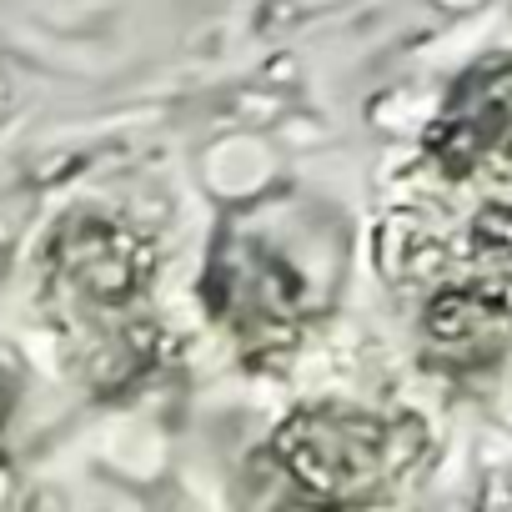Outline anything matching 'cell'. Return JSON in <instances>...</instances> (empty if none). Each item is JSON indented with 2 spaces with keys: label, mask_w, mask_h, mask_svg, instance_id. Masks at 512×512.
I'll use <instances>...</instances> for the list:
<instances>
[{
  "label": "cell",
  "mask_w": 512,
  "mask_h": 512,
  "mask_svg": "<svg viewBox=\"0 0 512 512\" xmlns=\"http://www.w3.org/2000/svg\"><path fill=\"white\" fill-rule=\"evenodd\" d=\"M342 277V216L302 191H267L221 221L206 262V307L231 347L277 362L327 322Z\"/></svg>",
  "instance_id": "cell-1"
},
{
  "label": "cell",
  "mask_w": 512,
  "mask_h": 512,
  "mask_svg": "<svg viewBox=\"0 0 512 512\" xmlns=\"http://www.w3.org/2000/svg\"><path fill=\"white\" fill-rule=\"evenodd\" d=\"M151 251L106 216H71L51 236L46 302L91 387H126L151 362Z\"/></svg>",
  "instance_id": "cell-2"
},
{
  "label": "cell",
  "mask_w": 512,
  "mask_h": 512,
  "mask_svg": "<svg viewBox=\"0 0 512 512\" xmlns=\"http://www.w3.org/2000/svg\"><path fill=\"white\" fill-rule=\"evenodd\" d=\"M427 452L432 437L422 417L347 402L302 407L272 437V457L287 467V477L327 502L387 497L427 462Z\"/></svg>",
  "instance_id": "cell-3"
}]
</instances>
